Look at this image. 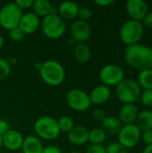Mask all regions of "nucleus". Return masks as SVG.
I'll use <instances>...</instances> for the list:
<instances>
[{
    "label": "nucleus",
    "mask_w": 152,
    "mask_h": 153,
    "mask_svg": "<svg viewBox=\"0 0 152 153\" xmlns=\"http://www.w3.org/2000/svg\"><path fill=\"white\" fill-rule=\"evenodd\" d=\"M68 153H81V152H68Z\"/></svg>",
    "instance_id": "c03bdc74"
},
{
    "label": "nucleus",
    "mask_w": 152,
    "mask_h": 153,
    "mask_svg": "<svg viewBox=\"0 0 152 153\" xmlns=\"http://www.w3.org/2000/svg\"><path fill=\"white\" fill-rule=\"evenodd\" d=\"M53 5L47 0H35L32 4V12L39 18L46 17L52 13Z\"/></svg>",
    "instance_id": "5701e85b"
},
{
    "label": "nucleus",
    "mask_w": 152,
    "mask_h": 153,
    "mask_svg": "<svg viewBox=\"0 0 152 153\" xmlns=\"http://www.w3.org/2000/svg\"><path fill=\"white\" fill-rule=\"evenodd\" d=\"M139 112L135 104H124L119 109L117 117L123 125L135 124Z\"/></svg>",
    "instance_id": "f3484780"
},
{
    "label": "nucleus",
    "mask_w": 152,
    "mask_h": 153,
    "mask_svg": "<svg viewBox=\"0 0 152 153\" xmlns=\"http://www.w3.org/2000/svg\"><path fill=\"white\" fill-rule=\"evenodd\" d=\"M15 4L22 9H29L30 7H32L33 4V0H16Z\"/></svg>",
    "instance_id": "f704fd0d"
},
{
    "label": "nucleus",
    "mask_w": 152,
    "mask_h": 153,
    "mask_svg": "<svg viewBox=\"0 0 152 153\" xmlns=\"http://www.w3.org/2000/svg\"><path fill=\"white\" fill-rule=\"evenodd\" d=\"M23 140L24 137L22 136V134L15 129H9L4 135H2L3 146L11 152L21 150Z\"/></svg>",
    "instance_id": "ddd939ff"
},
{
    "label": "nucleus",
    "mask_w": 152,
    "mask_h": 153,
    "mask_svg": "<svg viewBox=\"0 0 152 153\" xmlns=\"http://www.w3.org/2000/svg\"><path fill=\"white\" fill-rule=\"evenodd\" d=\"M67 140L73 146H82L89 142V130L83 126H76L68 133Z\"/></svg>",
    "instance_id": "2eb2a0df"
},
{
    "label": "nucleus",
    "mask_w": 152,
    "mask_h": 153,
    "mask_svg": "<svg viewBox=\"0 0 152 153\" xmlns=\"http://www.w3.org/2000/svg\"><path fill=\"white\" fill-rule=\"evenodd\" d=\"M70 33L73 40L77 43H85L91 34L90 26L88 22L75 19L70 25Z\"/></svg>",
    "instance_id": "9b49d317"
},
{
    "label": "nucleus",
    "mask_w": 152,
    "mask_h": 153,
    "mask_svg": "<svg viewBox=\"0 0 152 153\" xmlns=\"http://www.w3.org/2000/svg\"><path fill=\"white\" fill-rule=\"evenodd\" d=\"M123 126L124 125L119 120V118L114 116L107 117L101 122V129L105 132L106 134L109 135H117Z\"/></svg>",
    "instance_id": "6ab92c4d"
},
{
    "label": "nucleus",
    "mask_w": 152,
    "mask_h": 153,
    "mask_svg": "<svg viewBox=\"0 0 152 153\" xmlns=\"http://www.w3.org/2000/svg\"><path fill=\"white\" fill-rule=\"evenodd\" d=\"M140 100L145 107H152V90H143L141 93Z\"/></svg>",
    "instance_id": "c756f323"
},
{
    "label": "nucleus",
    "mask_w": 152,
    "mask_h": 153,
    "mask_svg": "<svg viewBox=\"0 0 152 153\" xmlns=\"http://www.w3.org/2000/svg\"><path fill=\"white\" fill-rule=\"evenodd\" d=\"M25 34L19 29V27L13 28L9 30V38L14 41V42H19L23 39Z\"/></svg>",
    "instance_id": "7c9ffc66"
},
{
    "label": "nucleus",
    "mask_w": 152,
    "mask_h": 153,
    "mask_svg": "<svg viewBox=\"0 0 152 153\" xmlns=\"http://www.w3.org/2000/svg\"><path fill=\"white\" fill-rule=\"evenodd\" d=\"M22 14V10L15 2L5 4L0 9V26L7 30L18 27Z\"/></svg>",
    "instance_id": "0eeeda50"
},
{
    "label": "nucleus",
    "mask_w": 152,
    "mask_h": 153,
    "mask_svg": "<svg viewBox=\"0 0 152 153\" xmlns=\"http://www.w3.org/2000/svg\"><path fill=\"white\" fill-rule=\"evenodd\" d=\"M91 17H92V11L90 8L87 6H82L79 8L78 14H77V18L79 20L88 22Z\"/></svg>",
    "instance_id": "c85d7f7f"
},
{
    "label": "nucleus",
    "mask_w": 152,
    "mask_h": 153,
    "mask_svg": "<svg viewBox=\"0 0 152 153\" xmlns=\"http://www.w3.org/2000/svg\"><path fill=\"white\" fill-rule=\"evenodd\" d=\"M114 3H115L114 0H95L94 1V4L100 7H107Z\"/></svg>",
    "instance_id": "58836bf2"
},
{
    "label": "nucleus",
    "mask_w": 152,
    "mask_h": 153,
    "mask_svg": "<svg viewBox=\"0 0 152 153\" xmlns=\"http://www.w3.org/2000/svg\"><path fill=\"white\" fill-rule=\"evenodd\" d=\"M40 19L33 12H27L22 14L18 24L19 29L26 35L34 33L40 27Z\"/></svg>",
    "instance_id": "4468645a"
},
{
    "label": "nucleus",
    "mask_w": 152,
    "mask_h": 153,
    "mask_svg": "<svg viewBox=\"0 0 152 153\" xmlns=\"http://www.w3.org/2000/svg\"><path fill=\"white\" fill-rule=\"evenodd\" d=\"M41 80L49 86H58L65 79V69L56 60H47L41 64L39 70Z\"/></svg>",
    "instance_id": "f03ea898"
},
{
    "label": "nucleus",
    "mask_w": 152,
    "mask_h": 153,
    "mask_svg": "<svg viewBox=\"0 0 152 153\" xmlns=\"http://www.w3.org/2000/svg\"><path fill=\"white\" fill-rule=\"evenodd\" d=\"M125 9L131 20L141 22L149 13V7L143 0H128L125 4Z\"/></svg>",
    "instance_id": "f8f14e48"
},
{
    "label": "nucleus",
    "mask_w": 152,
    "mask_h": 153,
    "mask_svg": "<svg viewBox=\"0 0 152 153\" xmlns=\"http://www.w3.org/2000/svg\"><path fill=\"white\" fill-rule=\"evenodd\" d=\"M92 117L95 121L101 123L107 117V114L105 110H103L102 108H96L92 112Z\"/></svg>",
    "instance_id": "2f4dec72"
},
{
    "label": "nucleus",
    "mask_w": 152,
    "mask_h": 153,
    "mask_svg": "<svg viewBox=\"0 0 152 153\" xmlns=\"http://www.w3.org/2000/svg\"><path fill=\"white\" fill-rule=\"evenodd\" d=\"M33 129L36 136L45 141H54L61 134L57 120L49 116L39 117L33 125Z\"/></svg>",
    "instance_id": "7ed1b4c3"
},
{
    "label": "nucleus",
    "mask_w": 152,
    "mask_h": 153,
    "mask_svg": "<svg viewBox=\"0 0 152 153\" xmlns=\"http://www.w3.org/2000/svg\"><path fill=\"white\" fill-rule=\"evenodd\" d=\"M106 152L107 153H129L128 149L124 147L122 144H120L118 142L112 143L108 144L106 147Z\"/></svg>",
    "instance_id": "cd10ccee"
},
{
    "label": "nucleus",
    "mask_w": 152,
    "mask_h": 153,
    "mask_svg": "<svg viewBox=\"0 0 152 153\" xmlns=\"http://www.w3.org/2000/svg\"><path fill=\"white\" fill-rule=\"evenodd\" d=\"M91 104L94 105H103L107 103L111 97V90L109 87L99 84L95 86L90 93L89 94Z\"/></svg>",
    "instance_id": "dca6fc26"
},
{
    "label": "nucleus",
    "mask_w": 152,
    "mask_h": 153,
    "mask_svg": "<svg viewBox=\"0 0 152 153\" xmlns=\"http://www.w3.org/2000/svg\"><path fill=\"white\" fill-rule=\"evenodd\" d=\"M142 153H152V144L151 145H148L145 147V149L143 150Z\"/></svg>",
    "instance_id": "ea45409f"
},
{
    "label": "nucleus",
    "mask_w": 152,
    "mask_h": 153,
    "mask_svg": "<svg viewBox=\"0 0 152 153\" xmlns=\"http://www.w3.org/2000/svg\"><path fill=\"white\" fill-rule=\"evenodd\" d=\"M106 135L107 134L101 128H93L89 131V142L92 145H102L106 140Z\"/></svg>",
    "instance_id": "393cba45"
},
{
    "label": "nucleus",
    "mask_w": 152,
    "mask_h": 153,
    "mask_svg": "<svg viewBox=\"0 0 152 153\" xmlns=\"http://www.w3.org/2000/svg\"><path fill=\"white\" fill-rule=\"evenodd\" d=\"M141 139L142 140V142L146 144V146L148 145H151L152 144V130H148L145 132H142V136Z\"/></svg>",
    "instance_id": "72a5a7b5"
},
{
    "label": "nucleus",
    "mask_w": 152,
    "mask_h": 153,
    "mask_svg": "<svg viewBox=\"0 0 152 153\" xmlns=\"http://www.w3.org/2000/svg\"><path fill=\"white\" fill-rule=\"evenodd\" d=\"M10 129L9 124L5 119H0V135H4Z\"/></svg>",
    "instance_id": "4c0bfd02"
},
{
    "label": "nucleus",
    "mask_w": 152,
    "mask_h": 153,
    "mask_svg": "<svg viewBox=\"0 0 152 153\" xmlns=\"http://www.w3.org/2000/svg\"><path fill=\"white\" fill-rule=\"evenodd\" d=\"M3 147V143H2V135H0V150Z\"/></svg>",
    "instance_id": "37998d69"
},
{
    "label": "nucleus",
    "mask_w": 152,
    "mask_h": 153,
    "mask_svg": "<svg viewBox=\"0 0 152 153\" xmlns=\"http://www.w3.org/2000/svg\"><path fill=\"white\" fill-rule=\"evenodd\" d=\"M142 23L143 27H147L149 29H152V12H149L145 17L142 19Z\"/></svg>",
    "instance_id": "c9c22d12"
},
{
    "label": "nucleus",
    "mask_w": 152,
    "mask_h": 153,
    "mask_svg": "<svg viewBox=\"0 0 152 153\" xmlns=\"http://www.w3.org/2000/svg\"><path fill=\"white\" fill-rule=\"evenodd\" d=\"M137 83L143 90H152V69H147L139 72Z\"/></svg>",
    "instance_id": "b1692460"
},
{
    "label": "nucleus",
    "mask_w": 152,
    "mask_h": 153,
    "mask_svg": "<svg viewBox=\"0 0 152 153\" xmlns=\"http://www.w3.org/2000/svg\"><path fill=\"white\" fill-rule=\"evenodd\" d=\"M44 146L42 142L36 135H29L24 138L22 146V153H42Z\"/></svg>",
    "instance_id": "aec40b11"
},
{
    "label": "nucleus",
    "mask_w": 152,
    "mask_h": 153,
    "mask_svg": "<svg viewBox=\"0 0 152 153\" xmlns=\"http://www.w3.org/2000/svg\"><path fill=\"white\" fill-rule=\"evenodd\" d=\"M65 100L69 108L77 112H84L91 105L89 94L81 89L70 90L66 94Z\"/></svg>",
    "instance_id": "6e6552de"
},
{
    "label": "nucleus",
    "mask_w": 152,
    "mask_h": 153,
    "mask_svg": "<svg viewBox=\"0 0 152 153\" xmlns=\"http://www.w3.org/2000/svg\"><path fill=\"white\" fill-rule=\"evenodd\" d=\"M144 33V27L141 22L128 20L126 21L120 29V39L121 41L127 47L134 45L140 42Z\"/></svg>",
    "instance_id": "423d86ee"
},
{
    "label": "nucleus",
    "mask_w": 152,
    "mask_h": 153,
    "mask_svg": "<svg viewBox=\"0 0 152 153\" xmlns=\"http://www.w3.org/2000/svg\"><path fill=\"white\" fill-rule=\"evenodd\" d=\"M99 76L103 85L108 87L116 86L125 79V72L121 66L115 64H108L100 69Z\"/></svg>",
    "instance_id": "1a4fd4ad"
},
{
    "label": "nucleus",
    "mask_w": 152,
    "mask_h": 153,
    "mask_svg": "<svg viewBox=\"0 0 152 153\" xmlns=\"http://www.w3.org/2000/svg\"><path fill=\"white\" fill-rule=\"evenodd\" d=\"M12 66L6 58L0 57V81H4L11 74Z\"/></svg>",
    "instance_id": "bb28decb"
},
{
    "label": "nucleus",
    "mask_w": 152,
    "mask_h": 153,
    "mask_svg": "<svg viewBox=\"0 0 152 153\" xmlns=\"http://www.w3.org/2000/svg\"><path fill=\"white\" fill-rule=\"evenodd\" d=\"M125 60L127 65L138 71L152 69V48L137 43L125 49Z\"/></svg>",
    "instance_id": "f257e3e1"
},
{
    "label": "nucleus",
    "mask_w": 152,
    "mask_h": 153,
    "mask_svg": "<svg viewBox=\"0 0 152 153\" xmlns=\"http://www.w3.org/2000/svg\"><path fill=\"white\" fill-rule=\"evenodd\" d=\"M3 153H8V152H3Z\"/></svg>",
    "instance_id": "a18cd8bd"
},
{
    "label": "nucleus",
    "mask_w": 152,
    "mask_h": 153,
    "mask_svg": "<svg viewBox=\"0 0 152 153\" xmlns=\"http://www.w3.org/2000/svg\"><path fill=\"white\" fill-rule=\"evenodd\" d=\"M42 153H63L62 150L55 145H47L44 147Z\"/></svg>",
    "instance_id": "e433bc0d"
},
{
    "label": "nucleus",
    "mask_w": 152,
    "mask_h": 153,
    "mask_svg": "<svg viewBox=\"0 0 152 153\" xmlns=\"http://www.w3.org/2000/svg\"><path fill=\"white\" fill-rule=\"evenodd\" d=\"M85 153H107L106 147L103 145H92L90 144Z\"/></svg>",
    "instance_id": "473e14b6"
},
{
    "label": "nucleus",
    "mask_w": 152,
    "mask_h": 153,
    "mask_svg": "<svg viewBox=\"0 0 152 153\" xmlns=\"http://www.w3.org/2000/svg\"><path fill=\"white\" fill-rule=\"evenodd\" d=\"M80 6L77 3L73 1L62 2L57 7L58 15L64 20H73L77 17Z\"/></svg>",
    "instance_id": "a211bd4d"
},
{
    "label": "nucleus",
    "mask_w": 152,
    "mask_h": 153,
    "mask_svg": "<svg viewBox=\"0 0 152 153\" xmlns=\"http://www.w3.org/2000/svg\"><path fill=\"white\" fill-rule=\"evenodd\" d=\"M135 125L141 132L152 130V111L150 109H144L139 112Z\"/></svg>",
    "instance_id": "4be33fe9"
},
{
    "label": "nucleus",
    "mask_w": 152,
    "mask_h": 153,
    "mask_svg": "<svg viewBox=\"0 0 152 153\" xmlns=\"http://www.w3.org/2000/svg\"><path fill=\"white\" fill-rule=\"evenodd\" d=\"M73 55L78 63L84 64L90 61L91 57V50L86 43H76L73 47Z\"/></svg>",
    "instance_id": "412c9836"
},
{
    "label": "nucleus",
    "mask_w": 152,
    "mask_h": 153,
    "mask_svg": "<svg viewBox=\"0 0 152 153\" xmlns=\"http://www.w3.org/2000/svg\"><path fill=\"white\" fill-rule=\"evenodd\" d=\"M41 64H42V63H36V64H35V67H36V69L39 70V69H40V67H41Z\"/></svg>",
    "instance_id": "79ce46f5"
},
{
    "label": "nucleus",
    "mask_w": 152,
    "mask_h": 153,
    "mask_svg": "<svg viewBox=\"0 0 152 153\" xmlns=\"http://www.w3.org/2000/svg\"><path fill=\"white\" fill-rule=\"evenodd\" d=\"M58 127L62 133H69L74 127V121L69 116H63L57 120Z\"/></svg>",
    "instance_id": "a878e982"
},
{
    "label": "nucleus",
    "mask_w": 152,
    "mask_h": 153,
    "mask_svg": "<svg viewBox=\"0 0 152 153\" xmlns=\"http://www.w3.org/2000/svg\"><path fill=\"white\" fill-rule=\"evenodd\" d=\"M40 28L44 35L51 39H57L64 36L65 32V22L58 13H50L42 18Z\"/></svg>",
    "instance_id": "39448f33"
},
{
    "label": "nucleus",
    "mask_w": 152,
    "mask_h": 153,
    "mask_svg": "<svg viewBox=\"0 0 152 153\" xmlns=\"http://www.w3.org/2000/svg\"><path fill=\"white\" fill-rule=\"evenodd\" d=\"M142 89L133 79H124L116 86V95L124 104H134L140 100Z\"/></svg>",
    "instance_id": "20e7f679"
},
{
    "label": "nucleus",
    "mask_w": 152,
    "mask_h": 153,
    "mask_svg": "<svg viewBox=\"0 0 152 153\" xmlns=\"http://www.w3.org/2000/svg\"><path fill=\"white\" fill-rule=\"evenodd\" d=\"M4 37L0 34V50H1V48H3V46H4Z\"/></svg>",
    "instance_id": "a19ab883"
},
{
    "label": "nucleus",
    "mask_w": 152,
    "mask_h": 153,
    "mask_svg": "<svg viewBox=\"0 0 152 153\" xmlns=\"http://www.w3.org/2000/svg\"><path fill=\"white\" fill-rule=\"evenodd\" d=\"M117 135L118 143L126 149H131L140 143L142 132L135 124L124 125Z\"/></svg>",
    "instance_id": "9d476101"
}]
</instances>
